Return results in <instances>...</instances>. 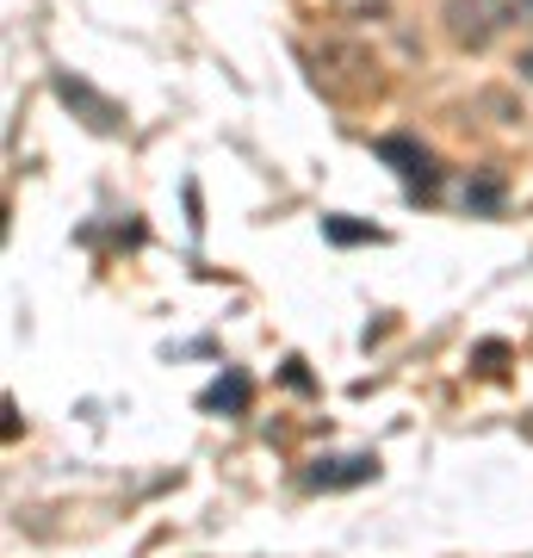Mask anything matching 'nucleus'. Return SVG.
<instances>
[{
  "instance_id": "3",
  "label": "nucleus",
  "mask_w": 533,
  "mask_h": 558,
  "mask_svg": "<svg viewBox=\"0 0 533 558\" xmlns=\"http://www.w3.org/2000/svg\"><path fill=\"white\" fill-rule=\"evenodd\" d=\"M378 156L391 161L410 186H428V180H435V156H428L422 143H410V137H378Z\"/></svg>"
},
{
  "instance_id": "2",
  "label": "nucleus",
  "mask_w": 533,
  "mask_h": 558,
  "mask_svg": "<svg viewBox=\"0 0 533 558\" xmlns=\"http://www.w3.org/2000/svg\"><path fill=\"white\" fill-rule=\"evenodd\" d=\"M366 478H378V459L373 453L316 459L311 472H304V484H311V490H348V484H366Z\"/></svg>"
},
{
  "instance_id": "1",
  "label": "nucleus",
  "mask_w": 533,
  "mask_h": 558,
  "mask_svg": "<svg viewBox=\"0 0 533 558\" xmlns=\"http://www.w3.org/2000/svg\"><path fill=\"white\" fill-rule=\"evenodd\" d=\"M514 13H521V7H509V0H447V32H453V44H465V50H484Z\"/></svg>"
},
{
  "instance_id": "8",
  "label": "nucleus",
  "mask_w": 533,
  "mask_h": 558,
  "mask_svg": "<svg viewBox=\"0 0 533 558\" xmlns=\"http://www.w3.org/2000/svg\"><path fill=\"white\" fill-rule=\"evenodd\" d=\"M521 13H533V0H521Z\"/></svg>"
},
{
  "instance_id": "4",
  "label": "nucleus",
  "mask_w": 533,
  "mask_h": 558,
  "mask_svg": "<svg viewBox=\"0 0 533 558\" xmlns=\"http://www.w3.org/2000/svg\"><path fill=\"white\" fill-rule=\"evenodd\" d=\"M57 94H62L69 106H81L94 131H119V106H112V100H99V94L87 87V81H75V75H57Z\"/></svg>"
},
{
  "instance_id": "5",
  "label": "nucleus",
  "mask_w": 533,
  "mask_h": 558,
  "mask_svg": "<svg viewBox=\"0 0 533 558\" xmlns=\"http://www.w3.org/2000/svg\"><path fill=\"white\" fill-rule=\"evenodd\" d=\"M249 398H255V385H249V373H223L218 385H205V410H249Z\"/></svg>"
},
{
  "instance_id": "7",
  "label": "nucleus",
  "mask_w": 533,
  "mask_h": 558,
  "mask_svg": "<svg viewBox=\"0 0 533 558\" xmlns=\"http://www.w3.org/2000/svg\"><path fill=\"white\" fill-rule=\"evenodd\" d=\"M521 75H528V81H533V50H528V57H521Z\"/></svg>"
},
{
  "instance_id": "6",
  "label": "nucleus",
  "mask_w": 533,
  "mask_h": 558,
  "mask_svg": "<svg viewBox=\"0 0 533 558\" xmlns=\"http://www.w3.org/2000/svg\"><path fill=\"white\" fill-rule=\"evenodd\" d=\"M329 236L336 242H378L373 223H348V218H329Z\"/></svg>"
}]
</instances>
